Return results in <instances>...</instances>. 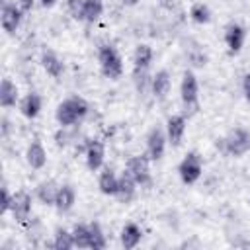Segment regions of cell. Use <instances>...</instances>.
<instances>
[{"instance_id": "1", "label": "cell", "mask_w": 250, "mask_h": 250, "mask_svg": "<svg viewBox=\"0 0 250 250\" xmlns=\"http://www.w3.org/2000/svg\"><path fill=\"white\" fill-rule=\"evenodd\" d=\"M88 111H90V104L82 96H68L57 105L55 119L62 129H68V127L82 123Z\"/></svg>"}, {"instance_id": "2", "label": "cell", "mask_w": 250, "mask_h": 250, "mask_svg": "<svg viewBox=\"0 0 250 250\" xmlns=\"http://www.w3.org/2000/svg\"><path fill=\"white\" fill-rule=\"evenodd\" d=\"M154 61V51L146 43H139L133 51V80L137 86V92L143 94L146 88L150 90V78H148V68Z\"/></svg>"}, {"instance_id": "3", "label": "cell", "mask_w": 250, "mask_h": 250, "mask_svg": "<svg viewBox=\"0 0 250 250\" xmlns=\"http://www.w3.org/2000/svg\"><path fill=\"white\" fill-rule=\"evenodd\" d=\"M98 64L105 78L119 80L123 76V57L113 43H102L98 47Z\"/></svg>"}, {"instance_id": "4", "label": "cell", "mask_w": 250, "mask_h": 250, "mask_svg": "<svg viewBox=\"0 0 250 250\" xmlns=\"http://www.w3.org/2000/svg\"><path fill=\"white\" fill-rule=\"evenodd\" d=\"M221 150L229 156L240 158L250 150V129L246 127H232L221 139Z\"/></svg>"}, {"instance_id": "5", "label": "cell", "mask_w": 250, "mask_h": 250, "mask_svg": "<svg viewBox=\"0 0 250 250\" xmlns=\"http://www.w3.org/2000/svg\"><path fill=\"white\" fill-rule=\"evenodd\" d=\"M203 174V158L199 152L189 150L178 164V176L186 186H193Z\"/></svg>"}, {"instance_id": "6", "label": "cell", "mask_w": 250, "mask_h": 250, "mask_svg": "<svg viewBox=\"0 0 250 250\" xmlns=\"http://www.w3.org/2000/svg\"><path fill=\"white\" fill-rule=\"evenodd\" d=\"M180 98L186 109H195L199 102V82L193 70H184L182 82H180Z\"/></svg>"}, {"instance_id": "7", "label": "cell", "mask_w": 250, "mask_h": 250, "mask_svg": "<svg viewBox=\"0 0 250 250\" xmlns=\"http://www.w3.org/2000/svg\"><path fill=\"white\" fill-rule=\"evenodd\" d=\"M23 12L21 8L18 6L16 0H6L2 2V10H0V25L2 29L8 33V35H14L18 31V27L21 25V20H23Z\"/></svg>"}, {"instance_id": "8", "label": "cell", "mask_w": 250, "mask_h": 250, "mask_svg": "<svg viewBox=\"0 0 250 250\" xmlns=\"http://www.w3.org/2000/svg\"><path fill=\"white\" fill-rule=\"evenodd\" d=\"M145 145H146V154L152 162H158L164 152H166V145H168V137H166V129H162L160 125H154L150 127V131L146 133V139H145Z\"/></svg>"}, {"instance_id": "9", "label": "cell", "mask_w": 250, "mask_h": 250, "mask_svg": "<svg viewBox=\"0 0 250 250\" xmlns=\"http://www.w3.org/2000/svg\"><path fill=\"white\" fill-rule=\"evenodd\" d=\"M150 158L148 154H135L125 162V170L131 174V178L139 186H148L150 184Z\"/></svg>"}, {"instance_id": "10", "label": "cell", "mask_w": 250, "mask_h": 250, "mask_svg": "<svg viewBox=\"0 0 250 250\" xmlns=\"http://www.w3.org/2000/svg\"><path fill=\"white\" fill-rule=\"evenodd\" d=\"M84 158H86V168L90 172H98L104 168L105 162V146L98 139H88L84 146Z\"/></svg>"}, {"instance_id": "11", "label": "cell", "mask_w": 250, "mask_h": 250, "mask_svg": "<svg viewBox=\"0 0 250 250\" xmlns=\"http://www.w3.org/2000/svg\"><path fill=\"white\" fill-rule=\"evenodd\" d=\"M166 137H168V143L172 146H180L184 137H186V129H188V117L184 113H172L168 119H166Z\"/></svg>"}, {"instance_id": "12", "label": "cell", "mask_w": 250, "mask_h": 250, "mask_svg": "<svg viewBox=\"0 0 250 250\" xmlns=\"http://www.w3.org/2000/svg\"><path fill=\"white\" fill-rule=\"evenodd\" d=\"M10 213H12L14 221L20 223V225H25L29 221V217H31V195L25 189H20V191L14 193Z\"/></svg>"}, {"instance_id": "13", "label": "cell", "mask_w": 250, "mask_h": 250, "mask_svg": "<svg viewBox=\"0 0 250 250\" xmlns=\"http://www.w3.org/2000/svg\"><path fill=\"white\" fill-rule=\"evenodd\" d=\"M244 41H246V29L240 23L232 21L225 27V45L230 55H238L244 47Z\"/></svg>"}, {"instance_id": "14", "label": "cell", "mask_w": 250, "mask_h": 250, "mask_svg": "<svg viewBox=\"0 0 250 250\" xmlns=\"http://www.w3.org/2000/svg\"><path fill=\"white\" fill-rule=\"evenodd\" d=\"M25 162H27L29 168H33V170H41V168H45V164H47V150H45L43 143H41L37 137L27 145Z\"/></svg>"}, {"instance_id": "15", "label": "cell", "mask_w": 250, "mask_h": 250, "mask_svg": "<svg viewBox=\"0 0 250 250\" xmlns=\"http://www.w3.org/2000/svg\"><path fill=\"white\" fill-rule=\"evenodd\" d=\"M170 86H172V80H170V72L166 68H160L150 76V94L156 100H164L170 92Z\"/></svg>"}, {"instance_id": "16", "label": "cell", "mask_w": 250, "mask_h": 250, "mask_svg": "<svg viewBox=\"0 0 250 250\" xmlns=\"http://www.w3.org/2000/svg\"><path fill=\"white\" fill-rule=\"evenodd\" d=\"M18 107H20V113L25 119H35L43 109V98L37 92H29L20 100Z\"/></svg>"}, {"instance_id": "17", "label": "cell", "mask_w": 250, "mask_h": 250, "mask_svg": "<svg viewBox=\"0 0 250 250\" xmlns=\"http://www.w3.org/2000/svg\"><path fill=\"white\" fill-rule=\"evenodd\" d=\"M98 188L104 195H109V197H115L117 193V188H119V176L113 172V168L109 166H104L100 176H98Z\"/></svg>"}, {"instance_id": "18", "label": "cell", "mask_w": 250, "mask_h": 250, "mask_svg": "<svg viewBox=\"0 0 250 250\" xmlns=\"http://www.w3.org/2000/svg\"><path fill=\"white\" fill-rule=\"evenodd\" d=\"M141 238H143V229L137 225V223H125L121 232H119V240H121V246L125 250H133L141 244Z\"/></svg>"}, {"instance_id": "19", "label": "cell", "mask_w": 250, "mask_h": 250, "mask_svg": "<svg viewBox=\"0 0 250 250\" xmlns=\"http://www.w3.org/2000/svg\"><path fill=\"white\" fill-rule=\"evenodd\" d=\"M41 66L55 80H59L62 76V72H64V62L61 61V57L55 51H49V49L41 53Z\"/></svg>"}, {"instance_id": "20", "label": "cell", "mask_w": 250, "mask_h": 250, "mask_svg": "<svg viewBox=\"0 0 250 250\" xmlns=\"http://www.w3.org/2000/svg\"><path fill=\"white\" fill-rule=\"evenodd\" d=\"M76 203V191L70 184H62L59 186V191H57V199H55V209L62 215V213H68Z\"/></svg>"}, {"instance_id": "21", "label": "cell", "mask_w": 250, "mask_h": 250, "mask_svg": "<svg viewBox=\"0 0 250 250\" xmlns=\"http://www.w3.org/2000/svg\"><path fill=\"white\" fill-rule=\"evenodd\" d=\"M137 188H139V184L131 178V174H129L127 170H123L121 176H119V188H117L115 197H117L119 201H123V203H129V201L135 197Z\"/></svg>"}, {"instance_id": "22", "label": "cell", "mask_w": 250, "mask_h": 250, "mask_svg": "<svg viewBox=\"0 0 250 250\" xmlns=\"http://www.w3.org/2000/svg\"><path fill=\"white\" fill-rule=\"evenodd\" d=\"M57 191H59V184L55 180H45L41 184H37L35 188V197L39 203L55 207V199H57Z\"/></svg>"}, {"instance_id": "23", "label": "cell", "mask_w": 250, "mask_h": 250, "mask_svg": "<svg viewBox=\"0 0 250 250\" xmlns=\"http://www.w3.org/2000/svg\"><path fill=\"white\" fill-rule=\"evenodd\" d=\"M16 104H20V90L10 78H4L0 84V105L4 109H10Z\"/></svg>"}, {"instance_id": "24", "label": "cell", "mask_w": 250, "mask_h": 250, "mask_svg": "<svg viewBox=\"0 0 250 250\" xmlns=\"http://www.w3.org/2000/svg\"><path fill=\"white\" fill-rule=\"evenodd\" d=\"M104 14V0H84L82 6V21L96 23Z\"/></svg>"}, {"instance_id": "25", "label": "cell", "mask_w": 250, "mask_h": 250, "mask_svg": "<svg viewBox=\"0 0 250 250\" xmlns=\"http://www.w3.org/2000/svg\"><path fill=\"white\" fill-rule=\"evenodd\" d=\"M72 238L74 248H90L92 246V234H90V223H76L72 227Z\"/></svg>"}, {"instance_id": "26", "label": "cell", "mask_w": 250, "mask_h": 250, "mask_svg": "<svg viewBox=\"0 0 250 250\" xmlns=\"http://www.w3.org/2000/svg\"><path fill=\"white\" fill-rule=\"evenodd\" d=\"M53 248L57 250H70L74 248V238H72V230H66L62 227H59L55 230V236H53Z\"/></svg>"}, {"instance_id": "27", "label": "cell", "mask_w": 250, "mask_h": 250, "mask_svg": "<svg viewBox=\"0 0 250 250\" xmlns=\"http://www.w3.org/2000/svg\"><path fill=\"white\" fill-rule=\"evenodd\" d=\"M189 18L195 21V23H209L211 21V10H209V6L207 4H203V2H195V4H191V8H189Z\"/></svg>"}, {"instance_id": "28", "label": "cell", "mask_w": 250, "mask_h": 250, "mask_svg": "<svg viewBox=\"0 0 250 250\" xmlns=\"http://www.w3.org/2000/svg\"><path fill=\"white\" fill-rule=\"evenodd\" d=\"M90 234H92V250H104L107 246V240H105V234H104V229L98 221H92L90 223Z\"/></svg>"}, {"instance_id": "29", "label": "cell", "mask_w": 250, "mask_h": 250, "mask_svg": "<svg viewBox=\"0 0 250 250\" xmlns=\"http://www.w3.org/2000/svg\"><path fill=\"white\" fill-rule=\"evenodd\" d=\"M82 6H84V0H66V10H68V14H70L74 20H78V21H82Z\"/></svg>"}, {"instance_id": "30", "label": "cell", "mask_w": 250, "mask_h": 250, "mask_svg": "<svg viewBox=\"0 0 250 250\" xmlns=\"http://www.w3.org/2000/svg\"><path fill=\"white\" fill-rule=\"evenodd\" d=\"M12 199H14V193H10L8 186H6V184H2V213H10Z\"/></svg>"}, {"instance_id": "31", "label": "cell", "mask_w": 250, "mask_h": 250, "mask_svg": "<svg viewBox=\"0 0 250 250\" xmlns=\"http://www.w3.org/2000/svg\"><path fill=\"white\" fill-rule=\"evenodd\" d=\"M242 94H244L246 102L250 104V72L244 74V78H242Z\"/></svg>"}, {"instance_id": "32", "label": "cell", "mask_w": 250, "mask_h": 250, "mask_svg": "<svg viewBox=\"0 0 250 250\" xmlns=\"http://www.w3.org/2000/svg\"><path fill=\"white\" fill-rule=\"evenodd\" d=\"M16 2H18V6L21 8V12H23V14L31 12V10H33V6H35V0H16Z\"/></svg>"}, {"instance_id": "33", "label": "cell", "mask_w": 250, "mask_h": 250, "mask_svg": "<svg viewBox=\"0 0 250 250\" xmlns=\"http://www.w3.org/2000/svg\"><path fill=\"white\" fill-rule=\"evenodd\" d=\"M39 4H41L43 8H53V6L57 4V0H39Z\"/></svg>"}, {"instance_id": "34", "label": "cell", "mask_w": 250, "mask_h": 250, "mask_svg": "<svg viewBox=\"0 0 250 250\" xmlns=\"http://www.w3.org/2000/svg\"><path fill=\"white\" fill-rule=\"evenodd\" d=\"M125 6H137L139 4V0H121Z\"/></svg>"}]
</instances>
